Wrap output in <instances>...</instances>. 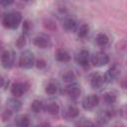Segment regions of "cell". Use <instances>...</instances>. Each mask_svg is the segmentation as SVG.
Instances as JSON below:
<instances>
[{
    "label": "cell",
    "mask_w": 127,
    "mask_h": 127,
    "mask_svg": "<svg viewBox=\"0 0 127 127\" xmlns=\"http://www.w3.org/2000/svg\"><path fill=\"white\" fill-rule=\"evenodd\" d=\"M22 22V15L19 12L13 11L5 14L2 19V24L7 29H17Z\"/></svg>",
    "instance_id": "cell-1"
},
{
    "label": "cell",
    "mask_w": 127,
    "mask_h": 127,
    "mask_svg": "<svg viewBox=\"0 0 127 127\" xmlns=\"http://www.w3.org/2000/svg\"><path fill=\"white\" fill-rule=\"evenodd\" d=\"M34 64H35V56H34V54L31 51H29V50L24 51L20 55L19 65L22 68L29 69V68H32Z\"/></svg>",
    "instance_id": "cell-2"
},
{
    "label": "cell",
    "mask_w": 127,
    "mask_h": 127,
    "mask_svg": "<svg viewBox=\"0 0 127 127\" xmlns=\"http://www.w3.org/2000/svg\"><path fill=\"white\" fill-rule=\"evenodd\" d=\"M90 61L94 66L101 67V66L106 65L109 63V57L107 56V54H105L103 52H97L91 56Z\"/></svg>",
    "instance_id": "cell-3"
},
{
    "label": "cell",
    "mask_w": 127,
    "mask_h": 127,
    "mask_svg": "<svg viewBox=\"0 0 127 127\" xmlns=\"http://www.w3.org/2000/svg\"><path fill=\"white\" fill-rule=\"evenodd\" d=\"M15 63V54L13 51H4L1 55V64L5 68H11Z\"/></svg>",
    "instance_id": "cell-4"
},
{
    "label": "cell",
    "mask_w": 127,
    "mask_h": 127,
    "mask_svg": "<svg viewBox=\"0 0 127 127\" xmlns=\"http://www.w3.org/2000/svg\"><path fill=\"white\" fill-rule=\"evenodd\" d=\"M29 89V83L26 81H21V82H15L11 86V93L15 97H20L24 93H26Z\"/></svg>",
    "instance_id": "cell-5"
},
{
    "label": "cell",
    "mask_w": 127,
    "mask_h": 127,
    "mask_svg": "<svg viewBox=\"0 0 127 127\" xmlns=\"http://www.w3.org/2000/svg\"><path fill=\"white\" fill-rule=\"evenodd\" d=\"M107 80L108 79L106 77V74L96 72V73L92 74V76L90 78V85L92 88H101L107 82Z\"/></svg>",
    "instance_id": "cell-6"
},
{
    "label": "cell",
    "mask_w": 127,
    "mask_h": 127,
    "mask_svg": "<svg viewBox=\"0 0 127 127\" xmlns=\"http://www.w3.org/2000/svg\"><path fill=\"white\" fill-rule=\"evenodd\" d=\"M99 103V97L96 94H89L82 100V107L85 110H91L95 108Z\"/></svg>",
    "instance_id": "cell-7"
},
{
    "label": "cell",
    "mask_w": 127,
    "mask_h": 127,
    "mask_svg": "<svg viewBox=\"0 0 127 127\" xmlns=\"http://www.w3.org/2000/svg\"><path fill=\"white\" fill-rule=\"evenodd\" d=\"M33 44L40 49H47L52 46V41H51L50 37H48L46 35H40V36H37L34 38Z\"/></svg>",
    "instance_id": "cell-8"
},
{
    "label": "cell",
    "mask_w": 127,
    "mask_h": 127,
    "mask_svg": "<svg viewBox=\"0 0 127 127\" xmlns=\"http://www.w3.org/2000/svg\"><path fill=\"white\" fill-rule=\"evenodd\" d=\"M64 92L70 96L71 98H76L80 95L81 93V89H80V85L77 82H70L66 85V87L64 88Z\"/></svg>",
    "instance_id": "cell-9"
},
{
    "label": "cell",
    "mask_w": 127,
    "mask_h": 127,
    "mask_svg": "<svg viewBox=\"0 0 127 127\" xmlns=\"http://www.w3.org/2000/svg\"><path fill=\"white\" fill-rule=\"evenodd\" d=\"M63 27L67 32H74L77 29V21L75 18H73L71 16L65 17L63 22Z\"/></svg>",
    "instance_id": "cell-10"
},
{
    "label": "cell",
    "mask_w": 127,
    "mask_h": 127,
    "mask_svg": "<svg viewBox=\"0 0 127 127\" xmlns=\"http://www.w3.org/2000/svg\"><path fill=\"white\" fill-rule=\"evenodd\" d=\"M76 63L81 65V66H86L89 62V53L86 50H81L77 55H76Z\"/></svg>",
    "instance_id": "cell-11"
},
{
    "label": "cell",
    "mask_w": 127,
    "mask_h": 127,
    "mask_svg": "<svg viewBox=\"0 0 127 127\" xmlns=\"http://www.w3.org/2000/svg\"><path fill=\"white\" fill-rule=\"evenodd\" d=\"M78 114H79V110H78L75 106H73V105L67 106V107L64 110V112H63V116H64L66 120L75 118V117L78 116Z\"/></svg>",
    "instance_id": "cell-12"
},
{
    "label": "cell",
    "mask_w": 127,
    "mask_h": 127,
    "mask_svg": "<svg viewBox=\"0 0 127 127\" xmlns=\"http://www.w3.org/2000/svg\"><path fill=\"white\" fill-rule=\"evenodd\" d=\"M121 66L118 64H114L107 71L106 73V77L107 79H116L117 77H119L120 73H121Z\"/></svg>",
    "instance_id": "cell-13"
},
{
    "label": "cell",
    "mask_w": 127,
    "mask_h": 127,
    "mask_svg": "<svg viewBox=\"0 0 127 127\" xmlns=\"http://www.w3.org/2000/svg\"><path fill=\"white\" fill-rule=\"evenodd\" d=\"M113 116V111L110 110H101L97 114V122L99 124H105L107 121H109Z\"/></svg>",
    "instance_id": "cell-14"
},
{
    "label": "cell",
    "mask_w": 127,
    "mask_h": 127,
    "mask_svg": "<svg viewBox=\"0 0 127 127\" xmlns=\"http://www.w3.org/2000/svg\"><path fill=\"white\" fill-rule=\"evenodd\" d=\"M6 105L7 108L10 109L12 112H17L21 109V102L16 98V97H12V98H8L6 101Z\"/></svg>",
    "instance_id": "cell-15"
},
{
    "label": "cell",
    "mask_w": 127,
    "mask_h": 127,
    "mask_svg": "<svg viewBox=\"0 0 127 127\" xmlns=\"http://www.w3.org/2000/svg\"><path fill=\"white\" fill-rule=\"evenodd\" d=\"M55 58L60 63H67L70 61V55L64 50H58L55 54Z\"/></svg>",
    "instance_id": "cell-16"
},
{
    "label": "cell",
    "mask_w": 127,
    "mask_h": 127,
    "mask_svg": "<svg viewBox=\"0 0 127 127\" xmlns=\"http://www.w3.org/2000/svg\"><path fill=\"white\" fill-rule=\"evenodd\" d=\"M44 109L51 115H57L60 111V105L57 102H49L44 107Z\"/></svg>",
    "instance_id": "cell-17"
},
{
    "label": "cell",
    "mask_w": 127,
    "mask_h": 127,
    "mask_svg": "<svg viewBox=\"0 0 127 127\" xmlns=\"http://www.w3.org/2000/svg\"><path fill=\"white\" fill-rule=\"evenodd\" d=\"M95 42H96V44H97L98 46L104 47V46H106V45L108 44L109 38H108V36H107L106 34H104V33H99V34H97V36H96V38H95Z\"/></svg>",
    "instance_id": "cell-18"
},
{
    "label": "cell",
    "mask_w": 127,
    "mask_h": 127,
    "mask_svg": "<svg viewBox=\"0 0 127 127\" xmlns=\"http://www.w3.org/2000/svg\"><path fill=\"white\" fill-rule=\"evenodd\" d=\"M44 107H45L44 106V103L41 100H39V99H35L31 103V109L35 113H40L41 111L44 110Z\"/></svg>",
    "instance_id": "cell-19"
},
{
    "label": "cell",
    "mask_w": 127,
    "mask_h": 127,
    "mask_svg": "<svg viewBox=\"0 0 127 127\" xmlns=\"http://www.w3.org/2000/svg\"><path fill=\"white\" fill-rule=\"evenodd\" d=\"M76 33H77V36L79 38H85L88 35V33H89V27H88V25L87 24L80 25L79 27H77Z\"/></svg>",
    "instance_id": "cell-20"
},
{
    "label": "cell",
    "mask_w": 127,
    "mask_h": 127,
    "mask_svg": "<svg viewBox=\"0 0 127 127\" xmlns=\"http://www.w3.org/2000/svg\"><path fill=\"white\" fill-rule=\"evenodd\" d=\"M116 95H115V93H113V92H111V91H109V92H106L104 95H103V100H104V102L105 103H107V104H113L115 101H116Z\"/></svg>",
    "instance_id": "cell-21"
},
{
    "label": "cell",
    "mask_w": 127,
    "mask_h": 127,
    "mask_svg": "<svg viewBox=\"0 0 127 127\" xmlns=\"http://www.w3.org/2000/svg\"><path fill=\"white\" fill-rule=\"evenodd\" d=\"M62 78L64 82H67V83H70V82H73L74 79H75V74L73 73V71H65L63 75H62Z\"/></svg>",
    "instance_id": "cell-22"
},
{
    "label": "cell",
    "mask_w": 127,
    "mask_h": 127,
    "mask_svg": "<svg viewBox=\"0 0 127 127\" xmlns=\"http://www.w3.org/2000/svg\"><path fill=\"white\" fill-rule=\"evenodd\" d=\"M45 91L49 95H54L58 91V85L56 83H54V82H50V83L47 84V86L45 88Z\"/></svg>",
    "instance_id": "cell-23"
},
{
    "label": "cell",
    "mask_w": 127,
    "mask_h": 127,
    "mask_svg": "<svg viewBox=\"0 0 127 127\" xmlns=\"http://www.w3.org/2000/svg\"><path fill=\"white\" fill-rule=\"evenodd\" d=\"M16 124L18 126H21V127H27L30 125V120H29V117L26 116V115H22L20 116L17 121H16Z\"/></svg>",
    "instance_id": "cell-24"
},
{
    "label": "cell",
    "mask_w": 127,
    "mask_h": 127,
    "mask_svg": "<svg viewBox=\"0 0 127 127\" xmlns=\"http://www.w3.org/2000/svg\"><path fill=\"white\" fill-rule=\"evenodd\" d=\"M16 47L18 48V49H22V48H24L25 46H26V44H27V40H26V36L23 34V35H21V36H19V38L17 39V41H16Z\"/></svg>",
    "instance_id": "cell-25"
},
{
    "label": "cell",
    "mask_w": 127,
    "mask_h": 127,
    "mask_svg": "<svg viewBox=\"0 0 127 127\" xmlns=\"http://www.w3.org/2000/svg\"><path fill=\"white\" fill-rule=\"evenodd\" d=\"M44 26L48 29V30H56L57 29V25L55 24V22L51 19H46L44 21Z\"/></svg>",
    "instance_id": "cell-26"
},
{
    "label": "cell",
    "mask_w": 127,
    "mask_h": 127,
    "mask_svg": "<svg viewBox=\"0 0 127 127\" xmlns=\"http://www.w3.org/2000/svg\"><path fill=\"white\" fill-rule=\"evenodd\" d=\"M12 114H13V112L10 110V109H6V110H4V112L2 113V120L3 121H9L10 119H11V117H12Z\"/></svg>",
    "instance_id": "cell-27"
},
{
    "label": "cell",
    "mask_w": 127,
    "mask_h": 127,
    "mask_svg": "<svg viewBox=\"0 0 127 127\" xmlns=\"http://www.w3.org/2000/svg\"><path fill=\"white\" fill-rule=\"evenodd\" d=\"M35 64H36L37 68H39V69H43L44 67H46L47 63H46L45 60H43V59H39V60H37V61L35 62Z\"/></svg>",
    "instance_id": "cell-28"
},
{
    "label": "cell",
    "mask_w": 127,
    "mask_h": 127,
    "mask_svg": "<svg viewBox=\"0 0 127 127\" xmlns=\"http://www.w3.org/2000/svg\"><path fill=\"white\" fill-rule=\"evenodd\" d=\"M75 125H79V126H86V125H93V123H92V122H90V121H89V120H87V119H81L80 121L76 122V123H75Z\"/></svg>",
    "instance_id": "cell-29"
},
{
    "label": "cell",
    "mask_w": 127,
    "mask_h": 127,
    "mask_svg": "<svg viewBox=\"0 0 127 127\" xmlns=\"http://www.w3.org/2000/svg\"><path fill=\"white\" fill-rule=\"evenodd\" d=\"M15 0H0V5L2 7H8L14 3Z\"/></svg>",
    "instance_id": "cell-30"
},
{
    "label": "cell",
    "mask_w": 127,
    "mask_h": 127,
    "mask_svg": "<svg viewBox=\"0 0 127 127\" xmlns=\"http://www.w3.org/2000/svg\"><path fill=\"white\" fill-rule=\"evenodd\" d=\"M30 27H31V24L29 23V21H25V22H24V25H23V32H24V35L27 34V33H29Z\"/></svg>",
    "instance_id": "cell-31"
},
{
    "label": "cell",
    "mask_w": 127,
    "mask_h": 127,
    "mask_svg": "<svg viewBox=\"0 0 127 127\" xmlns=\"http://www.w3.org/2000/svg\"><path fill=\"white\" fill-rule=\"evenodd\" d=\"M6 84H7V80H6V78H5L4 76L0 75V88L4 87Z\"/></svg>",
    "instance_id": "cell-32"
},
{
    "label": "cell",
    "mask_w": 127,
    "mask_h": 127,
    "mask_svg": "<svg viewBox=\"0 0 127 127\" xmlns=\"http://www.w3.org/2000/svg\"><path fill=\"white\" fill-rule=\"evenodd\" d=\"M24 1H28V0H24Z\"/></svg>",
    "instance_id": "cell-33"
},
{
    "label": "cell",
    "mask_w": 127,
    "mask_h": 127,
    "mask_svg": "<svg viewBox=\"0 0 127 127\" xmlns=\"http://www.w3.org/2000/svg\"><path fill=\"white\" fill-rule=\"evenodd\" d=\"M0 46H1V42H0Z\"/></svg>",
    "instance_id": "cell-34"
}]
</instances>
